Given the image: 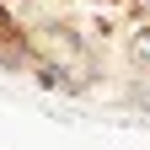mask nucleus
Wrapping results in <instances>:
<instances>
[{
  "label": "nucleus",
  "mask_w": 150,
  "mask_h": 150,
  "mask_svg": "<svg viewBox=\"0 0 150 150\" xmlns=\"http://www.w3.org/2000/svg\"><path fill=\"white\" fill-rule=\"evenodd\" d=\"M129 59H134L139 70H150V27H139L134 38H129Z\"/></svg>",
  "instance_id": "obj_1"
}]
</instances>
